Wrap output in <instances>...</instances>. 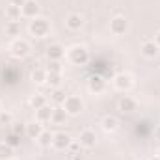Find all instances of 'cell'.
Instances as JSON below:
<instances>
[{
	"label": "cell",
	"mask_w": 160,
	"mask_h": 160,
	"mask_svg": "<svg viewBox=\"0 0 160 160\" xmlns=\"http://www.w3.org/2000/svg\"><path fill=\"white\" fill-rule=\"evenodd\" d=\"M67 60L73 65H86L89 62V52L84 45H75L67 50Z\"/></svg>",
	"instance_id": "1"
},
{
	"label": "cell",
	"mask_w": 160,
	"mask_h": 160,
	"mask_svg": "<svg viewBox=\"0 0 160 160\" xmlns=\"http://www.w3.org/2000/svg\"><path fill=\"white\" fill-rule=\"evenodd\" d=\"M28 30H30V34H32L34 38H45V36H48V32H50V22H48L45 17H36V19L30 21Z\"/></svg>",
	"instance_id": "2"
},
{
	"label": "cell",
	"mask_w": 160,
	"mask_h": 160,
	"mask_svg": "<svg viewBox=\"0 0 160 160\" xmlns=\"http://www.w3.org/2000/svg\"><path fill=\"white\" fill-rule=\"evenodd\" d=\"M9 54H11L13 58H17V60L26 58V56L30 54V43L26 39H21V38L13 39L11 45H9Z\"/></svg>",
	"instance_id": "3"
},
{
	"label": "cell",
	"mask_w": 160,
	"mask_h": 160,
	"mask_svg": "<svg viewBox=\"0 0 160 160\" xmlns=\"http://www.w3.org/2000/svg\"><path fill=\"white\" fill-rule=\"evenodd\" d=\"M62 106L67 112V116H78L80 112L84 110V101L80 97H77V95H67Z\"/></svg>",
	"instance_id": "4"
},
{
	"label": "cell",
	"mask_w": 160,
	"mask_h": 160,
	"mask_svg": "<svg viewBox=\"0 0 160 160\" xmlns=\"http://www.w3.org/2000/svg\"><path fill=\"white\" fill-rule=\"evenodd\" d=\"M110 32L114 36H125L128 32V19L123 15H116L110 19Z\"/></svg>",
	"instance_id": "5"
},
{
	"label": "cell",
	"mask_w": 160,
	"mask_h": 160,
	"mask_svg": "<svg viewBox=\"0 0 160 160\" xmlns=\"http://www.w3.org/2000/svg\"><path fill=\"white\" fill-rule=\"evenodd\" d=\"M78 143H80V147H86V149L95 147V143H97V134H95V130H89V128L82 130L80 136H78Z\"/></svg>",
	"instance_id": "6"
},
{
	"label": "cell",
	"mask_w": 160,
	"mask_h": 160,
	"mask_svg": "<svg viewBox=\"0 0 160 160\" xmlns=\"http://www.w3.org/2000/svg\"><path fill=\"white\" fill-rule=\"evenodd\" d=\"M39 9L41 8L36 0H26L24 6L21 8V13H22V17H26V19H36V17H39Z\"/></svg>",
	"instance_id": "7"
},
{
	"label": "cell",
	"mask_w": 160,
	"mask_h": 160,
	"mask_svg": "<svg viewBox=\"0 0 160 160\" xmlns=\"http://www.w3.org/2000/svg\"><path fill=\"white\" fill-rule=\"evenodd\" d=\"M69 145H71V136L69 134H65V132H56L54 134V140H52V147L54 149L65 151V149H69Z\"/></svg>",
	"instance_id": "8"
},
{
	"label": "cell",
	"mask_w": 160,
	"mask_h": 160,
	"mask_svg": "<svg viewBox=\"0 0 160 160\" xmlns=\"http://www.w3.org/2000/svg\"><path fill=\"white\" fill-rule=\"evenodd\" d=\"M114 86L119 91H128L132 88V77L128 73H119V75L114 77Z\"/></svg>",
	"instance_id": "9"
},
{
	"label": "cell",
	"mask_w": 160,
	"mask_h": 160,
	"mask_svg": "<svg viewBox=\"0 0 160 160\" xmlns=\"http://www.w3.org/2000/svg\"><path fill=\"white\" fill-rule=\"evenodd\" d=\"M88 89L91 93H102L106 89V80L102 78L101 75H93L91 78L88 80Z\"/></svg>",
	"instance_id": "10"
},
{
	"label": "cell",
	"mask_w": 160,
	"mask_h": 160,
	"mask_svg": "<svg viewBox=\"0 0 160 160\" xmlns=\"http://www.w3.org/2000/svg\"><path fill=\"white\" fill-rule=\"evenodd\" d=\"M65 56V48L62 47V45H50L48 48H47V58H48V62H62V58Z\"/></svg>",
	"instance_id": "11"
},
{
	"label": "cell",
	"mask_w": 160,
	"mask_h": 160,
	"mask_svg": "<svg viewBox=\"0 0 160 160\" xmlns=\"http://www.w3.org/2000/svg\"><path fill=\"white\" fill-rule=\"evenodd\" d=\"M65 26H67L69 30L77 32V30H80V28L84 26V17H82L80 13H69L67 19H65Z\"/></svg>",
	"instance_id": "12"
},
{
	"label": "cell",
	"mask_w": 160,
	"mask_h": 160,
	"mask_svg": "<svg viewBox=\"0 0 160 160\" xmlns=\"http://www.w3.org/2000/svg\"><path fill=\"white\" fill-rule=\"evenodd\" d=\"M158 52H160L158 45H157L153 39L142 43V54H143L145 58H155V56H158Z\"/></svg>",
	"instance_id": "13"
},
{
	"label": "cell",
	"mask_w": 160,
	"mask_h": 160,
	"mask_svg": "<svg viewBox=\"0 0 160 160\" xmlns=\"http://www.w3.org/2000/svg\"><path fill=\"white\" fill-rule=\"evenodd\" d=\"M136 108H138L136 99H132V97H128V95H125V97L119 101V110L123 112V114H132Z\"/></svg>",
	"instance_id": "14"
},
{
	"label": "cell",
	"mask_w": 160,
	"mask_h": 160,
	"mask_svg": "<svg viewBox=\"0 0 160 160\" xmlns=\"http://www.w3.org/2000/svg\"><path fill=\"white\" fill-rule=\"evenodd\" d=\"M52 106H48V104H45V106H41L36 110V119L39 121V123H47V121L52 119Z\"/></svg>",
	"instance_id": "15"
},
{
	"label": "cell",
	"mask_w": 160,
	"mask_h": 160,
	"mask_svg": "<svg viewBox=\"0 0 160 160\" xmlns=\"http://www.w3.org/2000/svg\"><path fill=\"white\" fill-rule=\"evenodd\" d=\"M101 125H102V128H104L106 132H114V130H118L119 121H118V118H114V116H104Z\"/></svg>",
	"instance_id": "16"
},
{
	"label": "cell",
	"mask_w": 160,
	"mask_h": 160,
	"mask_svg": "<svg viewBox=\"0 0 160 160\" xmlns=\"http://www.w3.org/2000/svg\"><path fill=\"white\" fill-rule=\"evenodd\" d=\"M52 123H56V125H63L65 121H67V112L63 110V106H58V108H54L52 110Z\"/></svg>",
	"instance_id": "17"
},
{
	"label": "cell",
	"mask_w": 160,
	"mask_h": 160,
	"mask_svg": "<svg viewBox=\"0 0 160 160\" xmlns=\"http://www.w3.org/2000/svg\"><path fill=\"white\" fill-rule=\"evenodd\" d=\"M21 8L19 6H13V4H8L6 6V17H8V21H19L21 19Z\"/></svg>",
	"instance_id": "18"
},
{
	"label": "cell",
	"mask_w": 160,
	"mask_h": 160,
	"mask_svg": "<svg viewBox=\"0 0 160 160\" xmlns=\"http://www.w3.org/2000/svg\"><path fill=\"white\" fill-rule=\"evenodd\" d=\"M43 132V127H41L39 121H34V123H28L26 125V134L30 136V138H39V134Z\"/></svg>",
	"instance_id": "19"
},
{
	"label": "cell",
	"mask_w": 160,
	"mask_h": 160,
	"mask_svg": "<svg viewBox=\"0 0 160 160\" xmlns=\"http://www.w3.org/2000/svg\"><path fill=\"white\" fill-rule=\"evenodd\" d=\"M13 155V147L8 142H0V160H11Z\"/></svg>",
	"instance_id": "20"
},
{
	"label": "cell",
	"mask_w": 160,
	"mask_h": 160,
	"mask_svg": "<svg viewBox=\"0 0 160 160\" xmlns=\"http://www.w3.org/2000/svg\"><path fill=\"white\" fill-rule=\"evenodd\" d=\"M52 140H54V134H52L50 130H43L39 134V138H38V142H39L41 147H50V145H52Z\"/></svg>",
	"instance_id": "21"
},
{
	"label": "cell",
	"mask_w": 160,
	"mask_h": 160,
	"mask_svg": "<svg viewBox=\"0 0 160 160\" xmlns=\"http://www.w3.org/2000/svg\"><path fill=\"white\" fill-rule=\"evenodd\" d=\"M62 73H47V84L50 86V88H60L62 86Z\"/></svg>",
	"instance_id": "22"
},
{
	"label": "cell",
	"mask_w": 160,
	"mask_h": 160,
	"mask_svg": "<svg viewBox=\"0 0 160 160\" xmlns=\"http://www.w3.org/2000/svg\"><path fill=\"white\" fill-rule=\"evenodd\" d=\"M6 34L8 36H19L21 34V22L19 21H8L6 22Z\"/></svg>",
	"instance_id": "23"
},
{
	"label": "cell",
	"mask_w": 160,
	"mask_h": 160,
	"mask_svg": "<svg viewBox=\"0 0 160 160\" xmlns=\"http://www.w3.org/2000/svg\"><path fill=\"white\" fill-rule=\"evenodd\" d=\"M32 82L34 84H47V69H36L32 73Z\"/></svg>",
	"instance_id": "24"
},
{
	"label": "cell",
	"mask_w": 160,
	"mask_h": 160,
	"mask_svg": "<svg viewBox=\"0 0 160 160\" xmlns=\"http://www.w3.org/2000/svg\"><path fill=\"white\" fill-rule=\"evenodd\" d=\"M45 104H47L45 95H41V93H38V95H32V99H30V106H32L34 110H38V108L45 106Z\"/></svg>",
	"instance_id": "25"
},
{
	"label": "cell",
	"mask_w": 160,
	"mask_h": 160,
	"mask_svg": "<svg viewBox=\"0 0 160 160\" xmlns=\"http://www.w3.org/2000/svg\"><path fill=\"white\" fill-rule=\"evenodd\" d=\"M65 97H67V95H65V93H63L60 88H56V89L52 91V101H54V102H58V104H63Z\"/></svg>",
	"instance_id": "26"
},
{
	"label": "cell",
	"mask_w": 160,
	"mask_h": 160,
	"mask_svg": "<svg viewBox=\"0 0 160 160\" xmlns=\"http://www.w3.org/2000/svg\"><path fill=\"white\" fill-rule=\"evenodd\" d=\"M0 125H13V116L6 110H0Z\"/></svg>",
	"instance_id": "27"
},
{
	"label": "cell",
	"mask_w": 160,
	"mask_h": 160,
	"mask_svg": "<svg viewBox=\"0 0 160 160\" xmlns=\"http://www.w3.org/2000/svg\"><path fill=\"white\" fill-rule=\"evenodd\" d=\"M11 130H13V134H15V136H21V134H24V132H26V125H24V123H13Z\"/></svg>",
	"instance_id": "28"
},
{
	"label": "cell",
	"mask_w": 160,
	"mask_h": 160,
	"mask_svg": "<svg viewBox=\"0 0 160 160\" xmlns=\"http://www.w3.org/2000/svg\"><path fill=\"white\" fill-rule=\"evenodd\" d=\"M47 73H62V63L60 62H48Z\"/></svg>",
	"instance_id": "29"
},
{
	"label": "cell",
	"mask_w": 160,
	"mask_h": 160,
	"mask_svg": "<svg viewBox=\"0 0 160 160\" xmlns=\"http://www.w3.org/2000/svg\"><path fill=\"white\" fill-rule=\"evenodd\" d=\"M24 2H26V0H9V4L19 6V8H22V6H24Z\"/></svg>",
	"instance_id": "30"
},
{
	"label": "cell",
	"mask_w": 160,
	"mask_h": 160,
	"mask_svg": "<svg viewBox=\"0 0 160 160\" xmlns=\"http://www.w3.org/2000/svg\"><path fill=\"white\" fill-rule=\"evenodd\" d=\"M78 147H80V143H71V145H69V151H71V153H77Z\"/></svg>",
	"instance_id": "31"
},
{
	"label": "cell",
	"mask_w": 160,
	"mask_h": 160,
	"mask_svg": "<svg viewBox=\"0 0 160 160\" xmlns=\"http://www.w3.org/2000/svg\"><path fill=\"white\" fill-rule=\"evenodd\" d=\"M153 41H155V43L158 45V48H160V30L157 32V34H155V39H153Z\"/></svg>",
	"instance_id": "32"
},
{
	"label": "cell",
	"mask_w": 160,
	"mask_h": 160,
	"mask_svg": "<svg viewBox=\"0 0 160 160\" xmlns=\"http://www.w3.org/2000/svg\"><path fill=\"white\" fill-rule=\"evenodd\" d=\"M155 138H157V140H160V127H157V128H155Z\"/></svg>",
	"instance_id": "33"
},
{
	"label": "cell",
	"mask_w": 160,
	"mask_h": 160,
	"mask_svg": "<svg viewBox=\"0 0 160 160\" xmlns=\"http://www.w3.org/2000/svg\"><path fill=\"white\" fill-rule=\"evenodd\" d=\"M151 160H160V157H158V155H155V157H153Z\"/></svg>",
	"instance_id": "34"
},
{
	"label": "cell",
	"mask_w": 160,
	"mask_h": 160,
	"mask_svg": "<svg viewBox=\"0 0 160 160\" xmlns=\"http://www.w3.org/2000/svg\"><path fill=\"white\" fill-rule=\"evenodd\" d=\"M157 155H158V157H160V149H158V151H157Z\"/></svg>",
	"instance_id": "35"
}]
</instances>
